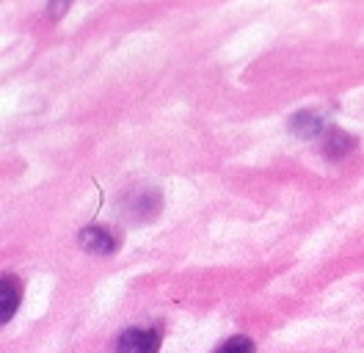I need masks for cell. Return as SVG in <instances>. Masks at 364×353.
I'll return each mask as SVG.
<instances>
[{
	"instance_id": "6da1fadb",
	"label": "cell",
	"mask_w": 364,
	"mask_h": 353,
	"mask_svg": "<svg viewBox=\"0 0 364 353\" xmlns=\"http://www.w3.org/2000/svg\"><path fill=\"white\" fill-rule=\"evenodd\" d=\"M160 331L158 329H127L122 331L116 353H158Z\"/></svg>"
},
{
	"instance_id": "7a4b0ae2",
	"label": "cell",
	"mask_w": 364,
	"mask_h": 353,
	"mask_svg": "<svg viewBox=\"0 0 364 353\" xmlns=\"http://www.w3.org/2000/svg\"><path fill=\"white\" fill-rule=\"evenodd\" d=\"M20 298H23V282L17 276H3L0 282V317L3 323H9L14 317V312L20 307Z\"/></svg>"
},
{
	"instance_id": "3957f363",
	"label": "cell",
	"mask_w": 364,
	"mask_h": 353,
	"mask_svg": "<svg viewBox=\"0 0 364 353\" xmlns=\"http://www.w3.org/2000/svg\"><path fill=\"white\" fill-rule=\"evenodd\" d=\"M80 246L91 251V254H111L116 248V241L111 238L108 229H100V226H86L80 232Z\"/></svg>"
},
{
	"instance_id": "277c9868",
	"label": "cell",
	"mask_w": 364,
	"mask_h": 353,
	"mask_svg": "<svg viewBox=\"0 0 364 353\" xmlns=\"http://www.w3.org/2000/svg\"><path fill=\"white\" fill-rule=\"evenodd\" d=\"M290 127L298 135H304V138H312V135H320V130H323V119H320L315 110H301V113L293 116Z\"/></svg>"
},
{
	"instance_id": "5b68a950",
	"label": "cell",
	"mask_w": 364,
	"mask_h": 353,
	"mask_svg": "<svg viewBox=\"0 0 364 353\" xmlns=\"http://www.w3.org/2000/svg\"><path fill=\"white\" fill-rule=\"evenodd\" d=\"M353 147H356V141H353L348 132L328 130V135H326V147H323V149L331 154V157H345Z\"/></svg>"
},
{
	"instance_id": "8992f818",
	"label": "cell",
	"mask_w": 364,
	"mask_h": 353,
	"mask_svg": "<svg viewBox=\"0 0 364 353\" xmlns=\"http://www.w3.org/2000/svg\"><path fill=\"white\" fill-rule=\"evenodd\" d=\"M215 353H254V342L249 337H232Z\"/></svg>"
}]
</instances>
